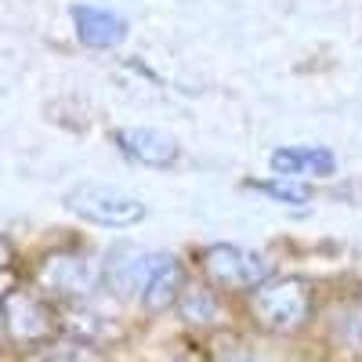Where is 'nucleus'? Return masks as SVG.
Wrapping results in <instances>:
<instances>
[{
    "instance_id": "nucleus-16",
    "label": "nucleus",
    "mask_w": 362,
    "mask_h": 362,
    "mask_svg": "<svg viewBox=\"0 0 362 362\" xmlns=\"http://www.w3.org/2000/svg\"><path fill=\"white\" fill-rule=\"evenodd\" d=\"M11 261V247H8V239H0V268H4Z\"/></svg>"
},
{
    "instance_id": "nucleus-5",
    "label": "nucleus",
    "mask_w": 362,
    "mask_h": 362,
    "mask_svg": "<svg viewBox=\"0 0 362 362\" xmlns=\"http://www.w3.org/2000/svg\"><path fill=\"white\" fill-rule=\"evenodd\" d=\"M102 279H105V264H98L87 254H51L40 264V286L69 300L95 293Z\"/></svg>"
},
{
    "instance_id": "nucleus-6",
    "label": "nucleus",
    "mask_w": 362,
    "mask_h": 362,
    "mask_svg": "<svg viewBox=\"0 0 362 362\" xmlns=\"http://www.w3.org/2000/svg\"><path fill=\"white\" fill-rule=\"evenodd\" d=\"M167 254H148V250H116L109 261H105V283L116 290V293H145L153 272L163 264Z\"/></svg>"
},
{
    "instance_id": "nucleus-10",
    "label": "nucleus",
    "mask_w": 362,
    "mask_h": 362,
    "mask_svg": "<svg viewBox=\"0 0 362 362\" xmlns=\"http://www.w3.org/2000/svg\"><path fill=\"white\" fill-rule=\"evenodd\" d=\"M181 290H185V268H181L177 257L167 254L163 264L153 272V279H148L141 300H145V308H148V312H167V308L177 305Z\"/></svg>"
},
{
    "instance_id": "nucleus-9",
    "label": "nucleus",
    "mask_w": 362,
    "mask_h": 362,
    "mask_svg": "<svg viewBox=\"0 0 362 362\" xmlns=\"http://www.w3.org/2000/svg\"><path fill=\"white\" fill-rule=\"evenodd\" d=\"M272 170L279 177H297V174H315V177H326L337 170V156L322 145H290V148H276L268 156Z\"/></svg>"
},
{
    "instance_id": "nucleus-11",
    "label": "nucleus",
    "mask_w": 362,
    "mask_h": 362,
    "mask_svg": "<svg viewBox=\"0 0 362 362\" xmlns=\"http://www.w3.org/2000/svg\"><path fill=\"white\" fill-rule=\"evenodd\" d=\"M177 308H181V319H185L189 326L218 322V300L199 283H185V290H181V297H177Z\"/></svg>"
},
{
    "instance_id": "nucleus-12",
    "label": "nucleus",
    "mask_w": 362,
    "mask_h": 362,
    "mask_svg": "<svg viewBox=\"0 0 362 362\" xmlns=\"http://www.w3.org/2000/svg\"><path fill=\"white\" fill-rule=\"evenodd\" d=\"M341 341L348 344V351L362 355V300H355V305L344 308V315H341Z\"/></svg>"
},
{
    "instance_id": "nucleus-4",
    "label": "nucleus",
    "mask_w": 362,
    "mask_h": 362,
    "mask_svg": "<svg viewBox=\"0 0 362 362\" xmlns=\"http://www.w3.org/2000/svg\"><path fill=\"white\" fill-rule=\"evenodd\" d=\"M4 326H8V337L22 348H37L47 344L58 334V315L47 305V297L33 293V290H11L4 297Z\"/></svg>"
},
{
    "instance_id": "nucleus-3",
    "label": "nucleus",
    "mask_w": 362,
    "mask_h": 362,
    "mask_svg": "<svg viewBox=\"0 0 362 362\" xmlns=\"http://www.w3.org/2000/svg\"><path fill=\"white\" fill-rule=\"evenodd\" d=\"M199 268L218 290H247V293L257 290L261 283H268V272H272L261 254H250L232 243L206 247L199 254Z\"/></svg>"
},
{
    "instance_id": "nucleus-1",
    "label": "nucleus",
    "mask_w": 362,
    "mask_h": 362,
    "mask_svg": "<svg viewBox=\"0 0 362 362\" xmlns=\"http://www.w3.org/2000/svg\"><path fill=\"white\" fill-rule=\"evenodd\" d=\"M250 315L264 334H297L312 319V286L297 276L268 279L250 293Z\"/></svg>"
},
{
    "instance_id": "nucleus-2",
    "label": "nucleus",
    "mask_w": 362,
    "mask_h": 362,
    "mask_svg": "<svg viewBox=\"0 0 362 362\" xmlns=\"http://www.w3.org/2000/svg\"><path fill=\"white\" fill-rule=\"evenodd\" d=\"M66 206L80 214L90 225L102 228H131L145 218V203L119 192L112 185H98V181H80L76 189L66 192Z\"/></svg>"
},
{
    "instance_id": "nucleus-15",
    "label": "nucleus",
    "mask_w": 362,
    "mask_h": 362,
    "mask_svg": "<svg viewBox=\"0 0 362 362\" xmlns=\"http://www.w3.org/2000/svg\"><path fill=\"white\" fill-rule=\"evenodd\" d=\"M218 362H257L247 348H225L221 355H218Z\"/></svg>"
},
{
    "instance_id": "nucleus-13",
    "label": "nucleus",
    "mask_w": 362,
    "mask_h": 362,
    "mask_svg": "<svg viewBox=\"0 0 362 362\" xmlns=\"http://www.w3.org/2000/svg\"><path fill=\"white\" fill-rule=\"evenodd\" d=\"M254 189L268 192L272 199H283V203H308V189H300V185H283V181H254Z\"/></svg>"
},
{
    "instance_id": "nucleus-14",
    "label": "nucleus",
    "mask_w": 362,
    "mask_h": 362,
    "mask_svg": "<svg viewBox=\"0 0 362 362\" xmlns=\"http://www.w3.org/2000/svg\"><path fill=\"white\" fill-rule=\"evenodd\" d=\"M44 362H98V355L90 351V344H66V348H51Z\"/></svg>"
},
{
    "instance_id": "nucleus-7",
    "label": "nucleus",
    "mask_w": 362,
    "mask_h": 362,
    "mask_svg": "<svg viewBox=\"0 0 362 362\" xmlns=\"http://www.w3.org/2000/svg\"><path fill=\"white\" fill-rule=\"evenodd\" d=\"M116 145L145 167H170L181 153L177 141L156 127H124V131H116Z\"/></svg>"
},
{
    "instance_id": "nucleus-8",
    "label": "nucleus",
    "mask_w": 362,
    "mask_h": 362,
    "mask_svg": "<svg viewBox=\"0 0 362 362\" xmlns=\"http://www.w3.org/2000/svg\"><path fill=\"white\" fill-rule=\"evenodd\" d=\"M73 25H76V37L87 47H116L119 40L127 37V22L119 18L116 11L105 8H90V4H76L73 8Z\"/></svg>"
}]
</instances>
